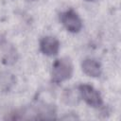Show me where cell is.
I'll list each match as a JSON object with an SVG mask.
<instances>
[{
  "label": "cell",
  "instance_id": "cell-2",
  "mask_svg": "<svg viewBox=\"0 0 121 121\" xmlns=\"http://www.w3.org/2000/svg\"><path fill=\"white\" fill-rule=\"evenodd\" d=\"M78 92L81 98L91 107L98 108L102 105L103 100L100 93L89 84H80L78 86Z\"/></svg>",
  "mask_w": 121,
  "mask_h": 121
},
{
  "label": "cell",
  "instance_id": "cell-5",
  "mask_svg": "<svg viewBox=\"0 0 121 121\" xmlns=\"http://www.w3.org/2000/svg\"><path fill=\"white\" fill-rule=\"evenodd\" d=\"M81 69L89 77L97 78L101 75V65L95 59L88 58L83 60L81 62Z\"/></svg>",
  "mask_w": 121,
  "mask_h": 121
},
{
  "label": "cell",
  "instance_id": "cell-1",
  "mask_svg": "<svg viewBox=\"0 0 121 121\" xmlns=\"http://www.w3.org/2000/svg\"><path fill=\"white\" fill-rule=\"evenodd\" d=\"M73 63L68 58H60L55 60L52 65V80L60 83L69 79L73 75Z\"/></svg>",
  "mask_w": 121,
  "mask_h": 121
},
{
  "label": "cell",
  "instance_id": "cell-6",
  "mask_svg": "<svg viewBox=\"0 0 121 121\" xmlns=\"http://www.w3.org/2000/svg\"><path fill=\"white\" fill-rule=\"evenodd\" d=\"M88 1H91V0H88Z\"/></svg>",
  "mask_w": 121,
  "mask_h": 121
},
{
  "label": "cell",
  "instance_id": "cell-4",
  "mask_svg": "<svg viewBox=\"0 0 121 121\" xmlns=\"http://www.w3.org/2000/svg\"><path fill=\"white\" fill-rule=\"evenodd\" d=\"M40 49L46 56H56L60 49V43L54 37L45 36L40 42Z\"/></svg>",
  "mask_w": 121,
  "mask_h": 121
},
{
  "label": "cell",
  "instance_id": "cell-3",
  "mask_svg": "<svg viewBox=\"0 0 121 121\" xmlns=\"http://www.w3.org/2000/svg\"><path fill=\"white\" fill-rule=\"evenodd\" d=\"M60 22L62 23L63 26L69 32L77 33L82 27V22H81L80 17L73 9H68V10L62 12L60 15Z\"/></svg>",
  "mask_w": 121,
  "mask_h": 121
}]
</instances>
